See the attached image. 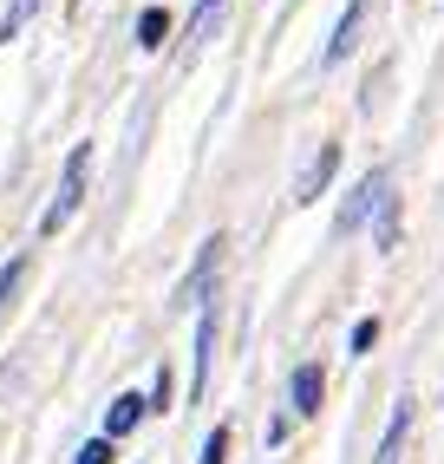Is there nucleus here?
<instances>
[{"label":"nucleus","mask_w":444,"mask_h":464,"mask_svg":"<svg viewBox=\"0 0 444 464\" xmlns=\"http://www.w3.org/2000/svg\"><path fill=\"white\" fill-rule=\"evenodd\" d=\"M209 360H216V301L197 307V347H189V399H203V386H209Z\"/></svg>","instance_id":"nucleus-4"},{"label":"nucleus","mask_w":444,"mask_h":464,"mask_svg":"<svg viewBox=\"0 0 444 464\" xmlns=\"http://www.w3.org/2000/svg\"><path fill=\"white\" fill-rule=\"evenodd\" d=\"M79 464H111V439H85L79 445Z\"/></svg>","instance_id":"nucleus-17"},{"label":"nucleus","mask_w":444,"mask_h":464,"mask_svg":"<svg viewBox=\"0 0 444 464\" xmlns=\"http://www.w3.org/2000/svg\"><path fill=\"white\" fill-rule=\"evenodd\" d=\"M288 425H294V412H275V419H268V451H275L281 439H288Z\"/></svg>","instance_id":"nucleus-19"},{"label":"nucleus","mask_w":444,"mask_h":464,"mask_svg":"<svg viewBox=\"0 0 444 464\" xmlns=\"http://www.w3.org/2000/svg\"><path fill=\"white\" fill-rule=\"evenodd\" d=\"M164 40H170V14H164V7H144V14H138V46L157 53Z\"/></svg>","instance_id":"nucleus-10"},{"label":"nucleus","mask_w":444,"mask_h":464,"mask_svg":"<svg viewBox=\"0 0 444 464\" xmlns=\"http://www.w3.org/2000/svg\"><path fill=\"white\" fill-rule=\"evenodd\" d=\"M138 419H144V392H118L111 399V412H105V425H99V439H124V431H138Z\"/></svg>","instance_id":"nucleus-9"},{"label":"nucleus","mask_w":444,"mask_h":464,"mask_svg":"<svg viewBox=\"0 0 444 464\" xmlns=\"http://www.w3.org/2000/svg\"><path fill=\"white\" fill-rule=\"evenodd\" d=\"M321 392H327L321 360H301L294 373H288V412H294V419H314V412H321Z\"/></svg>","instance_id":"nucleus-5"},{"label":"nucleus","mask_w":444,"mask_h":464,"mask_svg":"<svg viewBox=\"0 0 444 464\" xmlns=\"http://www.w3.org/2000/svg\"><path fill=\"white\" fill-rule=\"evenodd\" d=\"M386 197H392V170H366V177L353 183V197L340 203V216H333V236H353V229L366 223V216H372L379 203H386Z\"/></svg>","instance_id":"nucleus-2"},{"label":"nucleus","mask_w":444,"mask_h":464,"mask_svg":"<svg viewBox=\"0 0 444 464\" xmlns=\"http://www.w3.org/2000/svg\"><path fill=\"white\" fill-rule=\"evenodd\" d=\"M333 170H340V144H321V150H314V164L301 170V183H294V203H314L333 183Z\"/></svg>","instance_id":"nucleus-7"},{"label":"nucleus","mask_w":444,"mask_h":464,"mask_svg":"<svg viewBox=\"0 0 444 464\" xmlns=\"http://www.w3.org/2000/svg\"><path fill=\"white\" fill-rule=\"evenodd\" d=\"M197 464H229V425H216L209 439H203V451H197Z\"/></svg>","instance_id":"nucleus-15"},{"label":"nucleus","mask_w":444,"mask_h":464,"mask_svg":"<svg viewBox=\"0 0 444 464\" xmlns=\"http://www.w3.org/2000/svg\"><path fill=\"white\" fill-rule=\"evenodd\" d=\"M170 399H177L170 366H157V380H150V392H144V412H170Z\"/></svg>","instance_id":"nucleus-13"},{"label":"nucleus","mask_w":444,"mask_h":464,"mask_svg":"<svg viewBox=\"0 0 444 464\" xmlns=\"http://www.w3.org/2000/svg\"><path fill=\"white\" fill-rule=\"evenodd\" d=\"M34 14H40V0H7V14H0V46H7V40H14Z\"/></svg>","instance_id":"nucleus-12"},{"label":"nucleus","mask_w":444,"mask_h":464,"mask_svg":"<svg viewBox=\"0 0 444 464\" xmlns=\"http://www.w3.org/2000/svg\"><path fill=\"white\" fill-rule=\"evenodd\" d=\"M372 236H379V249H399V203L392 197L372 209Z\"/></svg>","instance_id":"nucleus-11"},{"label":"nucleus","mask_w":444,"mask_h":464,"mask_svg":"<svg viewBox=\"0 0 444 464\" xmlns=\"http://www.w3.org/2000/svg\"><path fill=\"white\" fill-rule=\"evenodd\" d=\"M405 439H411V399L399 392V406H392V419H386V439H379V451H372V464H399V451H405Z\"/></svg>","instance_id":"nucleus-8"},{"label":"nucleus","mask_w":444,"mask_h":464,"mask_svg":"<svg viewBox=\"0 0 444 464\" xmlns=\"http://www.w3.org/2000/svg\"><path fill=\"white\" fill-rule=\"evenodd\" d=\"M372 340H379V321H372V314H366V321H360V327H353V353H372Z\"/></svg>","instance_id":"nucleus-18"},{"label":"nucleus","mask_w":444,"mask_h":464,"mask_svg":"<svg viewBox=\"0 0 444 464\" xmlns=\"http://www.w3.org/2000/svg\"><path fill=\"white\" fill-rule=\"evenodd\" d=\"M85 177H92V144H72V158H66V177H59V197L46 203V216H40V229L46 236H59L72 223V209L85 203Z\"/></svg>","instance_id":"nucleus-1"},{"label":"nucleus","mask_w":444,"mask_h":464,"mask_svg":"<svg viewBox=\"0 0 444 464\" xmlns=\"http://www.w3.org/2000/svg\"><path fill=\"white\" fill-rule=\"evenodd\" d=\"M216 14H222V0H197V14H189V46H197V40H209Z\"/></svg>","instance_id":"nucleus-14"},{"label":"nucleus","mask_w":444,"mask_h":464,"mask_svg":"<svg viewBox=\"0 0 444 464\" xmlns=\"http://www.w3.org/2000/svg\"><path fill=\"white\" fill-rule=\"evenodd\" d=\"M20 282H26V256H14L7 268H0V307L14 301V288H20Z\"/></svg>","instance_id":"nucleus-16"},{"label":"nucleus","mask_w":444,"mask_h":464,"mask_svg":"<svg viewBox=\"0 0 444 464\" xmlns=\"http://www.w3.org/2000/svg\"><path fill=\"white\" fill-rule=\"evenodd\" d=\"M360 26H366V0H346L340 20H333V40H327V53H321V66H340V59L360 46Z\"/></svg>","instance_id":"nucleus-6"},{"label":"nucleus","mask_w":444,"mask_h":464,"mask_svg":"<svg viewBox=\"0 0 444 464\" xmlns=\"http://www.w3.org/2000/svg\"><path fill=\"white\" fill-rule=\"evenodd\" d=\"M216 268H222V236L203 242V256L189 262V275L177 282V307H203V301H209V282H216Z\"/></svg>","instance_id":"nucleus-3"}]
</instances>
